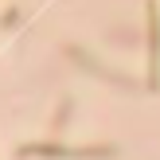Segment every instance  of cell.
<instances>
[{"instance_id": "cell-1", "label": "cell", "mask_w": 160, "mask_h": 160, "mask_svg": "<svg viewBox=\"0 0 160 160\" xmlns=\"http://www.w3.org/2000/svg\"><path fill=\"white\" fill-rule=\"evenodd\" d=\"M20 156H59V160H109L117 156L113 145H94V148H62V145H23Z\"/></svg>"}, {"instance_id": "cell-2", "label": "cell", "mask_w": 160, "mask_h": 160, "mask_svg": "<svg viewBox=\"0 0 160 160\" xmlns=\"http://www.w3.org/2000/svg\"><path fill=\"white\" fill-rule=\"evenodd\" d=\"M160 86V8L148 4V90Z\"/></svg>"}, {"instance_id": "cell-3", "label": "cell", "mask_w": 160, "mask_h": 160, "mask_svg": "<svg viewBox=\"0 0 160 160\" xmlns=\"http://www.w3.org/2000/svg\"><path fill=\"white\" fill-rule=\"evenodd\" d=\"M67 113H70V102H62V109H59V117H55V129H62V125H67Z\"/></svg>"}]
</instances>
